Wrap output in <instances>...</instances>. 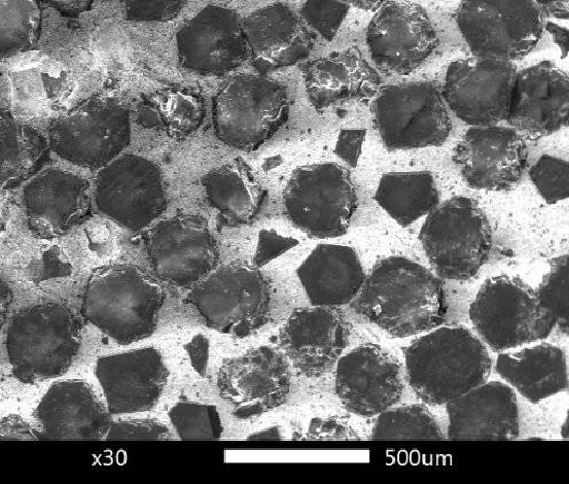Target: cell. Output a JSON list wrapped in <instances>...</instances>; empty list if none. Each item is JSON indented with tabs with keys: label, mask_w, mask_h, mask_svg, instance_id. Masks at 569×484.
Returning <instances> with one entry per match:
<instances>
[{
	"label": "cell",
	"mask_w": 569,
	"mask_h": 484,
	"mask_svg": "<svg viewBox=\"0 0 569 484\" xmlns=\"http://www.w3.org/2000/svg\"><path fill=\"white\" fill-rule=\"evenodd\" d=\"M349 11L350 7L339 0H307L300 17L322 39L332 42Z\"/></svg>",
	"instance_id": "40"
},
{
	"label": "cell",
	"mask_w": 569,
	"mask_h": 484,
	"mask_svg": "<svg viewBox=\"0 0 569 484\" xmlns=\"http://www.w3.org/2000/svg\"><path fill=\"white\" fill-rule=\"evenodd\" d=\"M248 441H281L283 439L282 432L279 427H270L260 432H257L247 437Z\"/></svg>",
	"instance_id": "54"
},
{
	"label": "cell",
	"mask_w": 569,
	"mask_h": 484,
	"mask_svg": "<svg viewBox=\"0 0 569 484\" xmlns=\"http://www.w3.org/2000/svg\"><path fill=\"white\" fill-rule=\"evenodd\" d=\"M94 373L112 416L153 409L169 376L164 359L156 348L101 357Z\"/></svg>",
	"instance_id": "23"
},
{
	"label": "cell",
	"mask_w": 569,
	"mask_h": 484,
	"mask_svg": "<svg viewBox=\"0 0 569 484\" xmlns=\"http://www.w3.org/2000/svg\"><path fill=\"white\" fill-rule=\"evenodd\" d=\"M469 187L490 192L512 190L528 162L525 137L512 127H471L452 156Z\"/></svg>",
	"instance_id": "18"
},
{
	"label": "cell",
	"mask_w": 569,
	"mask_h": 484,
	"mask_svg": "<svg viewBox=\"0 0 569 484\" xmlns=\"http://www.w3.org/2000/svg\"><path fill=\"white\" fill-rule=\"evenodd\" d=\"M409 386L426 404L446 405L488 382L492 360L485 343L466 327H445L405 350Z\"/></svg>",
	"instance_id": "2"
},
{
	"label": "cell",
	"mask_w": 569,
	"mask_h": 484,
	"mask_svg": "<svg viewBox=\"0 0 569 484\" xmlns=\"http://www.w3.org/2000/svg\"><path fill=\"white\" fill-rule=\"evenodd\" d=\"M366 129L341 130L336 145V155L347 165L351 167L358 166L366 142Z\"/></svg>",
	"instance_id": "46"
},
{
	"label": "cell",
	"mask_w": 569,
	"mask_h": 484,
	"mask_svg": "<svg viewBox=\"0 0 569 484\" xmlns=\"http://www.w3.org/2000/svg\"><path fill=\"white\" fill-rule=\"evenodd\" d=\"M10 219V206L7 198L0 195V235L6 230Z\"/></svg>",
	"instance_id": "55"
},
{
	"label": "cell",
	"mask_w": 569,
	"mask_h": 484,
	"mask_svg": "<svg viewBox=\"0 0 569 484\" xmlns=\"http://www.w3.org/2000/svg\"><path fill=\"white\" fill-rule=\"evenodd\" d=\"M569 79L555 62L542 61L516 76L507 122L523 137L540 138L567 127Z\"/></svg>",
	"instance_id": "22"
},
{
	"label": "cell",
	"mask_w": 569,
	"mask_h": 484,
	"mask_svg": "<svg viewBox=\"0 0 569 484\" xmlns=\"http://www.w3.org/2000/svg\"><path fill=\"white\" fill-rule=\"evenodd\" d=\"M351 326L339 308H299L279 330V348L308 378L331 372L349 343Z\"/></svg>",
	"instance_id": "21"
},
{
	"label": "cell",
	"mask_w": 569,
	"mask_h": 484,
	"mask_svg": "<svg viewBox=\"0 0 569 484\" xmlns=\"http://www.w3.org/2000/svg\"><path fill=\"white\" fill-rule=\"evenodd\" d=\"M495 369L506 383L532 404L568 388L566 354L549 343L517 353H501L496 359Z\"/></svg>",
	"instance_id": "30"
},
{
	"label": "cell",
	"mask_w": 569,
	"mask_h": 484,
	"mask_svg": "<svg viewBox=\"0 0 569 484\" xmlns=\"http://www.w3.org/2000/svg\"><path fill=\"white\" fill-rule=\"evenodd\" d=\"M309 441H356L361 437L337 418L313 419L305 437Z\"/></svg>",
	"instance_id": "45"
},
{
	"label": "cell",
	"mask_w": 569,
	"mask_h": 484,
	"mask_svg": "<svg viewBox=\"0 0 569 484\" xmlns=\"http://www.w3.org/2000/svg\"><path fill=\"white\" fill-rule=\"evenodd\" d=\"M427 216L419 240L438 276L456 283L473 279L492 248V230L481 207L455 196Z\"/></svg>",
	"instance_id": "5"
},
{
	"label": "cell",
	"mask_w": 569,
	"mask_h": 484,
	"mask_svg": "<svg viewBox=\"0 0 569 484\" xmlns=\"http://www.w3.org/2000/svg\"><path fill=\"white\" fill-rule=\"evenodd\" d=\"M202 186L209 205L230 226L251 223L267 195L252 168L241 158L208 172Z\"/></svg>",
	"instance_id": "31"
},
{
	"label": "cell",
	"mask_w": 569,
	"mask_h": 484,
	"mask_svg": "<svg viewBox=\"0 0 569 484\" xmlns=\"http://www.w3.org/2000/svg\"><path fill=\"white\" fill-rule=\"evenodd\" d=\"M450 441H515L520 421L515 391L501 383H485L446 404Z\"/></svg>",
	"instance_id": "26"
},
{
	"label": "cell",
	"mask_w": 569,
	"mask_h": 484,
	"mask_svg": "<svg viewBox=\"0 0 569 484\" xmlns=\"http://www.w3.org/2000/svg\"><path fill=\"white\" fill-rule=\"evenodd\" d=\"M49 157L42 134L0 110V190L17 188L38 175Z\"/></svg>",
	"instance_id": "32"
},
{
	"label": "cell",
	"mask_w": 569,
	"mask_h": 484,
	"mask_svg": "<svg viewBox=\"0 0 569 484\" xmlns=\"http://www.w3.org/2000/svg\"><path fill=\"white\" fill-rule=\"evenodd\" d=\"M178 60L203 77H224L248 58L242 21L228 8L208 6L176 34Z\"/></svg>",
	"instance_id": "20"
},
{
	"label": "cell",
	"mask_w": 569,
	"mask_h": 484,
	"mask_svg": "<svg viewBox=\"0 0 569 484\" xmlns=\"http://www.w3.org/2000/svg\"><path fill=\"white\" fill-rule=\"evenodd\" d=\"M24 267L28 280L38 285L52 279L67 278L73 271V265L58 246L36 248Z\"/></svg>",
	"instance_id": "41"
},
{
	"label": "cell",
	"mask_w": 569,
	"mask_h": 484,
	"mask_svg": "<svg viewBox=\"0 0 569 484\" xmlns=\"http://www.w3.org/2000/svg\"><path fill=\"white\" fill-rule=\"evenodd\" d=\"M373 441H442L446 435L423 405L415 404L388 408L379 414L372 429Z\"/></svg>",
	"instance_id": "35"
},
{
	"label": "cell",
	"mask_w": 569,
	"mask_h": 484,
	"mask_svg": "<svg viewBox=\"0 0 569 484\" xmlns=\"http://www.w3.org/2000/svg\"><path fill=\"white\" fill-rule=\"evenodd\" d=\"M0 441H40V436L21 417L12 414L0 421Z\"/></svg>",
	"instance_id": "47"
},
{
	"label": "cell",
	"mask_w": 569,
	"mask_h": 484,
	"mask_svg": "<svg viewBox=\"0 0 569 484\" xmlns=\"http://www.w3.org/2000/svg\"><path fill=\"white\" fill-rule=\"evenodd\" d=\"M146 245L159 278L177 288H193L219 265L216 237L206 220L177 214L146 234Z\"/></svg>",
	"instance_id": "16"
},
{
	"label": "cell",
	"mask_w": 569,
	"mask_h": 484,
	"mask_svg": "<svg viewBox=\"0 0 569 484\" xmlns=\"http://www.w3.org/2000/svg\"><path fill=\"white\" fill-rule=\"evenodd\" d=\"M545 30L551 34L555 43L561 50L562 58H566L568 53V29L555 22H546Z\"/></svg>",
	"instance_id": "52"
},
{
	"label": "cell",
	"mask_w": 569,
	"mask_h": 484,
	"mask_svg": "<svg viewBox=\"0 0 569 484\" xmlns=\"http://www.w3.org/2000/svg\"><path fill=\"white\" fill-rule=\"evenodd\" d=\"M358 201L350 172L333 162L297 168L283 190L284 210L292 224L318 239L345 235Z\"/></svg>",
	"instance_id": "12"
},
{
	"label": "cell",
	"mask_w": 569,
	"mask_h": 484,
	"mask_svg": "<svg viewBox=\"0 0 569 484\" xmlns=\"http://www.w3.org/2000/svg\"><path fill=\"white\" fill-rule=\"evenodd\" d=\"M173 438L168 427L154 419L113 422L104 436V441H170Z\"/></svg>",
	"instance_id": "43"
},
{
	"label": "cell",
	"mask_w": 569,
	"mask_h": 484,
	"mask_svg": "<svg viewBox=\"0 0 569 484\" xmlns=\"http://www.w3.org/2000/svg\"><path fill=\"white\" fill-rule=\"evenodd\" d=\"M136 122L147 129L163 130L159 112L150 97L140 101L136 111Z\"/></svg>",
	"instance_id": "49"
},
{
	"label": "cell",
	"mask_w": 569,
	"mask_h": 484,
	"mask_svg": "<svg viewBox=\"0 0 569 484\" xmlns=\"http://www.w3.org/2000/svg\"><path fill=\"white\" fill-rule=\"evenodd\" d=\"M336 366V395L355 416L373 418L401 401L402 367L380 345L362 344L341 357Z\"/></svg>",
	"instance_id": "19"
},
{
	"label": "cell",
	"mask_w": 569,
	"mask_h": 484,
	"mask_svg": "<svg viewBox=\"0 0 569 484\" xmlns=\"http://www.w3.org/2000/svg\"><path fill=\"white\" fill-rule=\"evenodd\" d=\"M375 200L388 216L408 227L436 209L440 194L430 171L388 172Z\"/></svg>",
	"instance_id": "33"
},
{
	"label": "cell",
	"mask_w": 569,
	"mask_h": 484,
	"mask_svg": "<svg viewBox=\"0 0 569 484\" xmlns=\"http://www.w3.org/2000/svg\"><path fill=\"white\" fill-rule=\"evenodd\" d=\"M43 26L39 0H0V57H12L38 46Z\"/></svg>",
	"instance_id": "34"
},
{
	"label": "cell",
	"mask_w": 569,
	"mask_h": 484,
	"mask_svg": "<svg viewBox=\"0 0 569 484\" xmlns=\"http://www.w3.org/2000/svg\"><path fill=\"white\" fill-rule=\"evenodd\" d=\"M307 96L313 109L365 100L377 95L381 79L358 48L317 58L302 67Z\"/></svg>",
	"instance_id": "28"
},
{
	"label": "cell",
	"mask_w": 569,
	"mask_h": 484,
	"mask_svg": "<svg viewBox=\"0 0 569 484\" xmlns=\"http://www.w3.org/2000/svg\"><path fill=\"white\" fill-rule=\"evenodd\" d=\"M469 315L481 340L498 354L547 339L556 328L537 290L518 276L500 275L487 280Z\"/></svg>",
	"instance_id": "7"
},
{
	"label": "cell",
	"mask_w": 569,
	"mask_h": 484,
	"mask_svg": "<svg viewBox=\"0 0 569 484\" xmlns=\"http://www.w3.org/2000/svg\"><path fill=\"white\" fill-rule=\"evenodd\" d=\"M150 98L159 112L163 131L174 140H183L198 130L204 120V99L193 88L170 87Z\"/></svg>",
	"instance_id": "36"
},
{
	"label": "cell",
	"mask_w": 569,
	"mask_h": 484,
	"mask_svg": "<svg viewBox=\"0 0 569 484\" xmlns=\"http://www.w3.org/2000/svg\"><path fill=\"white\" fill-rule=\"evenodd\" d=\"M40 441H103L113 421L93 389L80 379L53 385L34 411Z\"/></svg>",
	"instance_id": "25"
},
{
	"label": "cell",
	"mask_w": 569,
	"mask_h": 484,
	"mask_svg": "<svg viewBox=\"0 0 569 484\" xmlns=\"http://www.w3.org/2000/svg\"><path fill=\"white\" fill-rule=\"evenodd\" d=\"M289 115L287 89L260 75L232 76L213 98L212 120L219 140L244 152L270 140Z\"/></svg>",
	"instance_id": "6"
},
{
	"label": "cell",
	"mask_w": 569,
	"mask_h": 484,
	"mask_svg": "<svg viewBox=\"0 0 569 484\" xmlns=\"http://www.w3.org/2000/svg\"><path fill=\"white\" fill-rule=\"evenodd\" d=\"M372 113L388 151L441 147L452 131L442 92L432 82L380 88L372 103Z\"/></svg>",
	"instance_id": "9"
},
{
	"label": "cell",
	"mask_w": 569,
	"mask_h": 484,
	"mask_svg": "<svg viewBox=\"0 0 569 484\" xmlns=\"http://www.w3.org/2000/svg\"><path fill=\"white\" fill-rule=\"evenodd\" d=\"M539 302L565 335L569 330V271L568 256L551 261V269L537 290Z\"/></svg>",
	"instance_id": "38"
},
{
	"label": "cell",
	"mask_w": 569,
	"mask_h": 484,
	"mask_svg": "<svg viewBox=\"0 0 569 484\" xmlns=\"http://www.w3.org/2000/svg\"><path fill=\"white\" fill-rule=\"evenodd\" d=\"M529 177L548 204L568 198L569 166L566 160L545 155L530 168Z\"/></svg>",
	"instance_id": "39"
},
{
	"label": "cell",
	"mask_w": 569,
	"mask_h": 484,
	"mask_svg": "<svg viewBox=\"0 0 569 484\" xmlns=\"http://www.w3.org/2000/svg\"><path fill=\"white\" fill-rule=\"evenodd\" d=\"M456 24L475 56L513 62L539 45L546 14L539 0H462Z\"/></svg>",
	"instance_id": "8"
},
{
	"label": "cell",
	"mask_w": 569,
	"mask_h": 484,
	"mask_svg": "<svg viewBox=\"0 0 569 484\" xmlns=\"http://www.w3.org/2000/svg\"><path fill=\"white\" fill-rule=\"evenodd\" d=\"M298 241L290 237H283L274 230H262L259 236L254 266L261 267L278 256L291 250Z\"/></svg>",
	"instance_id": "44"
},
{
	"label": "cell",
	"mask_w": 569,
	"mask_h": 484,
	"mask_svg": "<svg viewBox=\"0 0 569 484\" xmlns=\"http://www.w3.org/2000/svg\"><path fill=\"white\" fill-rule=\"evenodd\" d=\"M168 417L183 441H217L224 432L217 406L180 402L168 412Z\"/></svg>",
	"instance_id": "37"
},
{
	"label": "cell",
	"mask_w": 569,
	"mask_h": 484,
	"mask_svg": "<svg viewBox=\"0 0 569 484\" xmlns=\"http://www.w3.org/2000/svg\"><path fill=\"white\" fill-rule=\"evenodd\" d=\"M190 302L209 328L244 338L267 324L270 288L258 267L237 261L194 286Z\"/></svg>",
	"instance_id": "11"
},
{
	"label": "cell",
	"mask_w": 569,
	"mask_h": 484,
	"mask_svg": "<svg viewBox=\"0 0 569 484\" xmlns=\"http://www.w3.org/2000/svg\"><path fill=\"white\" fill-rule=\"evenodd\" d=\"M312 306L339 308L360 294L367 274L352 248L318 245L297 270Z\"/></svg>",
	"instance_id": "29"
},
{
	"label": "cell",
	"mask_w": 569,
	"mask_h": 484,
	"mask_svg": "<svg viewBox=\"0 0 569 484\" xmlns=\"http://www.w3.org/2000/svg\"><path fill=\"white\" fill-rule=\"evenodd\" d=\"M40 2L62 17L79 18L91 10L94 0H40Z\"/></svg>",
	"instance_id": "48"
},
{
	"label": "cell",
	"mask_w": 569,
	"mask_h": 484,
	"mask_svg": "<svg viewBox=\"0 0 569 484\" xmlns=\"http://www.w3.org/2000/svg\"><path fill=\"white\" fill-rule=\"evenodd\" d=\"M218 389L237 419L258 418L288 399L291 391L289 360L270 347L249 350L223 363L218 374Z\"/></svg>",
	"instance_id": "17"
},
{
	"label": "cell",
	"mask_w": 569,
	"mask_h": 484,
	"mask_svg": "<svg viewBox=\"0 0 569 484\" xmlns=\"http://www.w3.org/2000/svg\"><path fill=\"white\" fill-rule=\"evenodd\" d=\"M244 40L260 76L293 66L313 49V38L300 14L287 4L276 3L242 20Z\"/></svg>",
	"instance_id": "27"
},
{
	"label": "cell",
	"mask_w": 569,
	"mask_h": 484,
	"mask_svg": "<svg viewBox=\"0 0 569 484\" xmlns=\"http://www.w3.org/2000/svg\"><path fill=\"white\" fill-rule=\"evenodd\" d=\"M94 203L103 216L122 228L133 233L146 230L167 207L159 167L136 155L118 157L99 169Z\"/></svg>",
	"instance_id": "13"
},
{
	"label": "cell",
	"mask_w": 569,
	"mask_h": 484,
	"mask_svg": "<svg viewBox=\"0 0 569 484\" xmlns=\"http://www.w3.org/2000/svg\"><path fill=\"white\" fill-rule=\"evenodd\" d=\"M88 180L74 172L47 169L23 189V206L30 230L43 239H56L83 223L91 214Z\"/></svg>",
	"instance_id": "24"
},
{
	"label": "cell",
	"mask_w": 569,
	"mask_h": 484,
	"mask_svg": "<svg viewBox=\"0 0 569 484\" xmlns=\"http://www.w3.org/2000/svg\"><path fill=\"white\" fill-rule=\"evenodd\" d=\"M355 313L385 333L406 338L441 326L446 293L438 276L406 257L379 260L352 302Z\"/></svg>",
	"instance_id": "1"
},
{
	"label": "cell",
	"mask_w": 569,
	"mask_h": 484,
	"mask_svg": "<svg viewBox=\"0 0 569 484\" xmlns=\"http://www.w3.org/2000/svg\"><path fill=\"white\" fill-rule=\"evenodd\" d=\"M82 340V324L60 303L22 310L12 320L7 350L13 374L23 384H39L64 374Z\"/></svg>",
	"instance_id": "4"
},
{
	"label": "cell",
	"mask_w": 569,
	"mask_h": 484,
	"mask_svg": "<svg viewBox=\"0 0 569 484\" xmlns=\"http://www.w3.org/2000/svg\"><path fill=\"white\" fill-rule=\"evenodd\" d=\"M159 283L130 264L96 269L83 298V316L118 344L129 345L152 336L164 304Z\"/></svg>",
	"instance_id": "3"
},
{
	"label": "cell",
	"mask_w": 569,
	"mask_h": 484,
	"mask_svg": "<svg viewBox=\"0 0 569 484\" xmlns=\"http://www.w3.org/2000/svg\"><path fill=\"white\" fill-rule=\"evenodd\" d=\"M517 73L512 61L477 56L456 60L446 73V106L471 127L500 125L509 115Z\"/></svg>",
	"instance_id": "15"
},
{
	"label": "cell",
	"mask_w": 569,
	"mask_h": 484,
	"mask_svg": "<svg viewBox=\"0 0 569 484\" xmlns=\"http://www.w3.org/2000/svg\"><path fill=\"white\" fill-rule=\"evenodd\" d=\"M13 300V292L10 286L0 276V330L6 325L9 308Z\"/></svg>",
	"instance_id": "51"
},
{
	"label": "cell",
	"mask_w": 569,
	"mask_h": 484,
	"mask_svg": "<svg viewBox=\"0 0 569 484\" xmlns=\"http://www.w3.org/2000/svg\"><path fill=\"white\" fill-rule=\"evenodd\" d=\"M188 0H124V16L132 22H169L181 14Z\"/></svg>",
	"instance_id": "42"
},
{
	"label": "cell",
	"mask_w": 569,
	"mask_h": 484,
	"mask_svg": "<svg viewBox=\"0 0 569 484\" xmlns=\"http://www.w3.org/2000/svg\"><path fill=\"white\" fill-rule=\"evenodd\" d=\"M339 2L366 12H376L386 0H339Z\"/></svg>",
	"instance_id": "53"
},
{
	"label": "cell",
	"mask_w": 569,
	"mask_h": 484,
	"mask_svg": "<svg viewBox=\"0 0 569 484\" xmlns=\"http://www.w3.org/2000/svg\"><path fill=\"white\" fill-rule=\"evenodd\" d=\"M130 141V111L106 96L86 99L54 120L49 130V147L58 157L89 169L112 162Z\"/></svg>",
	"instance_id": "10"
},
{
	"label": "cell",
	"mask_w": 569,
	"mask_h": 484,
	"mask_svg": "<svg viewBox=\"0 0 569 484\" xmlns=\"http://www.w3.org/2000/svg\"><path fill=\"white\" fill-rule=\"evenodd\" d=\"M369 55L386 76H408L439 46L436 27L425 9L408 0H389L367 29Z\"/></svg>",
	"instance_id": "14"
},
{
	"label": "cell",
	"mask_w": 569,
	"mask_h": 484,
	"mask_svg": "<svg viewBox=\"0 0 569 484\" xmlns=\"http://www.w3.org/2000/svg\"><path fill=\"white\" fill-rule=\"evenodd\" d=\"M209 343L203 335L196 336L188 345L187 352L196 371L204 375L208 363Z\"/></svg>",
	"instance_id": "50"
}]
</instances>
